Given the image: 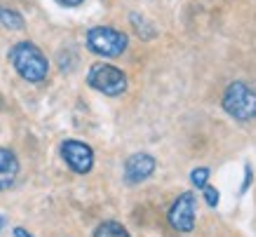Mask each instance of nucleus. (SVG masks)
Here are the masks:
<instances>
[{
    "label": "nucleus",
    "mask_w": 256,
    "mask_h": 237,
    "mask_svg": "<svg viewBox=\"0 0 256 237\" xmlns=\"http://www.w3.org/2000/svg\"><path fill=\"white\" fill-rule=\"evenodd\" d=\"M10 62L16 68V73L28 82H42L47 78V70H50L45 54L40 52L33 42H19V45L12 47Z\"/></svg>",
    "instance_id": "obj_1"
},
{
    "label": "nucleus",
    "mask_w": 256,
    "mask_h": 237,
    "mask_svg": "<svg viewBox=\"0 0 256 237\" xmlns=\"http://www.w3.org/2000/svg\"><path fill=\"white\" fill-rule=\"evenodd\" d=\"M224 108L230 118L247 122L256 118V92L244 82H233L224 94Z\"/></svg>",
    "instance_id": "obj_2"
},
{
    "label": "nucleus",
    "mask_w": 256,
    "mask_h": 237,
    "mask_svg": "<svg viewBox=\"0 0 256 237\" xmlns=\"http://www.w3.org/2000/svg\"><path fill=\"white\" fill-rule=\"evenodd\" d=\"M87 82L92 90L106 94V96H120L127 90V78L120 68L108 66V64H96L87 73Z\"/></svg>",
    "instance_id": "obj_3"
},
{
    "label": "nucleus",
    "mask_w": 256,
    "mask_h": 237,
    "mask_svg": "<svg viewBox=\"0 0 256 237\" xmlns=\"http://www.w3.org/2000/svg\"><path fill=\"white\" fill-rule=\"evenodd\" d=\"M87 47L99 56H120L127 50V36L108 26H96L87 33Z\"/></svg>",
    "instance_id": "obj_4"
},
{
    "label": "nucleus",
    "mask_w": 256,
    "mask_h": 237,
    "mask_svg": "<svg viewBox=\"0 0 256 237\" xmlns=\"http://www.w3.org/2000/svg\"><path fill=\"white\" fill-rule=\"evenodd\" d=\"M62 158L76 174H90L94 167V153L92 148L82 141H64L62 144Z\"/></svg>",
    "instance_id": "obj_5"
},
{
    "label": "nucleus",
    "mask_w": 256,
    "mask_h": 237,
    "mask_svg": "<svg viewBox=\"0 0 256 237\" xmlns=\"http://www.w3.org/2000/svg\"><path fill=\"white\" fill-rule=\"evenodd\" d=\"M170 223L178 232H190L195 228V195L184 192L170 209Z\"/></svg>",
    "instance_id": "obj_6"
},
{
    "label": "nucleus",
    "mask_w": 256,
    "mask_h": 237,
    "mask_svg": "<svg viewBox=\"0 0 256 237\" xmlns=\"http://www.w3.org/2000/svg\"><path fill=\"white\" fill-rule=\"evenodd\" d=\"M153 174H156V158H150L146 153H136L124 162V181L130 186L144 184Z\"/></svg>",
    "instance_id": "obj_7"
},
{
    "label": "nucleus",
    "mask_w": 256,
    "mask_h": 237,
    "mask_svg": "<svg viewBox=\"0 0 256 237\" xmlns=\"http://www.w3.org/2000/svg\"><path fill=\"white\" fill-rule=\"evenodd\" d=\"M19 176V160L8 148H0V190H8Z\"/></svg>",
    "instance_id": "obj_8"
},
{
    "label": "nucleus",
    "mask_w": 256,
    "mask_h": 237,
    "mask_svg": "<svg viewBox=\"0 0 256 237\" xmlns=\"http://www.w3.org/2000/svg\"><path fill=\"white\" fill-rule=\"evenodd\" d=\"M94 237H132L118 221H104L94 230Z\"/></svg>",
    "instance_id": "obj_9"
},
{
    "label": "nucleus",
    "mask_w": 256,
    "mask_h": 237,
    "mask_svg": "<svg viewBox=\"0 0 256 237\" xmlns=\"http://www.w3.org/2000/svg\"><path fill=\"white\" fill-rule=\"evenodd\" d=\"M0 24L10 28V31H22L24 28V19L19 12L14 10H8V8H0Z\"/></svg>",
    "instance_id": "obj_10"
},
{
    "label": "nucleus",
    "mask_w": 256,
    "mask_h": 237,
    "mask_svg": "<svg viewBox=\"0 0 256 237\" xmlns=\"http://www.w3.org/2000/svg\"><path fill=\"white\" fill-rule=\"evenodd\" d=\"M132 26L136 28V31H139L141 38H146V40H148V38H153V36H156V28H153L150 24L144 22V19H141L139 14H132Z\"/></svg>",
    "instance_id": "obj_11"
},
{
    "label": "nucleus",
    "mask_w": 256,
    "mask_h": 237,
    "mask_svg": "<svg viewBox=\"0 0 256 237\" xmlns=\"http://www.w3.org/2000/svg\"><path fill=\"white\" fill-rule=\"evenodd\" d=\"M190 181H193L195 188H204L207 186V181H210V169L207 167H200V169H195L193 174H190Z\"/></svg>",
    "instance_id": "obj_12"
},
{
    "label": "nucleus",
    "mask_w": 256,
    "mask_h": 237,
    "mask_svg": "<svg viewBox=\"0 0 256 237\" xmlns=\"http://www.w3.org/2000/svg\"><path fill=\"white\" fill-rule=\"evenodd\" d=\"M202 192H204V200H207V204H210V206H216L218 204V192H216V188L204 186V188H202Z\"/></svg>",
    "instance_id": "obj_13"
},
{
    "label": "nucleus",
    "mask_w": 256,
    "mask_h": 237,
    "mask_svg": "<svg viewBox=\"0 0 256 237\" xmlns=\"http://www.w3.org/2000/svg\"><path fill=\"white\" fill-rule=\"evenodd\" d=\"M59 5H64V8H78V5H82L85 0H56Z\"/></svg>",
    "instance_id": "obj_14"
},
{
    "label": "nucleus",
    "mask_w": 256,
    "mask_h": 237,
    "mask_svg": "<svg viewBox=\"0 0 256 237\" xmlns=\"http://www.w3.org/2000/svg\"><path fill=\"white\" fill-rule=\"evenodd\" d=\"M14 237H33V235H28V232H26L24 228H16L14 230Z\"/></svg>",
    "instance_id": "obj_15"
},
{
    "label": "nucleus",
    "mask_w": 256,
    "mask_h": 237,
    "mask_svg": "<svg viewBox=\"0 0 256 237\" xmlns=\"http://www.w3.org/2000/svg\"><path fill=\"white\" fill-rule=\"evenodd\" d=\"M5 228V218H2V216H0V230Z\"/></svg>",
    "instance_id": "obj_16"
}]
</instances>
